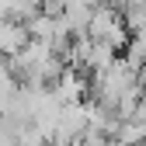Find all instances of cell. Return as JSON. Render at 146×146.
<instances>
[{"label": "cell", "instance_id": "obj_1", "mask_svg": "<svg viewBox=\"0 0 146 146\" xmlns=\"http://www.w3.org/2000/svg\"><path fill=\"white\" fill-rule=\"evenodd\" d=\"M87 35H90L94 42H104V45H111L115 52H122L125 45H129V38H132L129 25H125V14H122L115 4H98L94 11H90Z\"/></svg>", "mask_w": 146, "mask_h": 146}, {"label": "cell", "instance_id": "obj_2", "mask_svg": "<svg viewBox=\"0 0 146 146\" xmlns=\"http://www.w3.org/2000/svg\"><path fill=\"white\" fill-rule=\"evenodd\" d=\"M28 42H31V35H28L25 21H14V17L0 14V56H4V59H14Z\"/></svg>", "mask_w": 146, "mask_h": 146}, {"label": "cell", "instance_id": "obj_3", "mask_svg": "<svg viewBox=\"0 0 146 146\" xmlns=\"http://www.w3.org/2000/svg\"><path fill=\"white\" fill-rule=\"evenodd\" d=\"M17 87H21V84H17V73H14L11 59L0 56V118L7 115V104H11V98H14Z\"/></svg>", "mask_w": 146, "mask_h": 146}]
</instances>
